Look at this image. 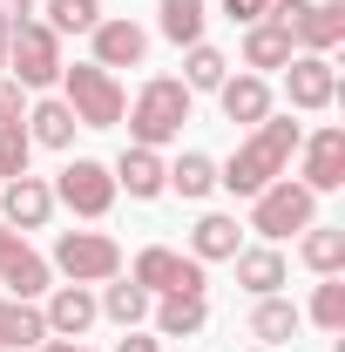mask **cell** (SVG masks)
I'll return each instance as SVG.
<instances>
[{"label":"cell","mask_w":345,"mask_h":352,"mask_svg":"<svg viewBox=\"0 0 345 352\" xmlns=\"http://www.w3.org/2000/svg\"><path fill=\"white\" fill-rule=\"evenodd\" d=\"M230 264H237V285H244L251 298H271V292L285 285V251H278V244H258V251H237Z\"/></svg>","instance_id":"cell-22"},{"label":"cell","mask_w":345,"mask_h":352,"mask_svg":"<svg viewBox=\"0 0 345 352\" xmlns=\"http://www.w3.org/2000/svg\"><path fill=\"white\" fill-rule=\"evenodd\" d=\"M7 34H14V28H7V21H0V68H7Z\"/></svg>","instance_id":"cell-39"},{"label":"cell","mask_w":345,"mask_h":352,"mask_svg":"<svg viewBox=\"0 0 345 352\" xmlns=\"http://www.w3.org/2000/svg\"><path fill=\"white\" fill-rule=\"evenodd\" d=\"M190 102H197V95L176 82V75H156V82H142L135 109H122V116H129L135 149H163V142H176V135H183V122H190Z\"/></svg>","instance_id":"cell-2"},{"label":"cell","mask_w":345,"mask_h":352,"mask_svg":"<svg viewBox=\"0 0 345 352\" xmlns=\"http://www.w3.org/2000/svg\"><path fill=\"white\" fill-rule=\"evenodd\" d=\"M47 217H54V190H47L41 176H14L0 190V223H14L21 237L27 230H47Z\"/></svg>","instance_id":"cell-12"},{"label":"cell","mask_w":345,"mask_h":352,"mask_svg":"<svg viewBox=\"0 0 345 352\" xmlns=\"http://www.w3.org/2000/svg\"><path fill=\"white\" fill-rule=\"evenodd\" d=\"M115 190H129L135 204H149V197H163V190H170V163H163V149H122V163H115Z\"/></svg>","instance_id":"cell-14"},{"label":"cell","mask_w":345,"mask_h":352,"mask_svg":"<svg viewBox=\"0 0 345 352\" xmlns=\"http://www.w3.org/2000/svg\"><path fill=\"white\" fill-rule=\"evenodd\" d=\"M149 311H156V339H197L210 325V305L190 298V292H170V298H156Z\"/></svg>","instance_id":"cell-17"},{"label":"cell","mask_w":345,"mask_h":352,"mask_svg":"<svg viewBox=\"0 0 345 352\" xmlns=\"http://www.w3.org/2000/svg\"><path fill=\"white\" fill-rule=\"evenodd\" d=\"M298 47H291V34L285 28H271V21H251L244 28V68H285Z\"/></svg>","instance_id":"cell-26"},{"label":"cell","mask_w":345,"mask_h":352,"mask_svg":"<svg viewBox=\"0 0 345 352\" xmlns=\"http://www.w3.org/2000/svg\"><path fill=\"white\" fill-rule=\"evenodd\" d=\"M223 75H230L223 47H210V41L183 47V88H190V95H197V88H223Z\"/></svg>","instance_id":"cell-29"},{"label":"cell","mask_w":345,"mask_h":352,"mask_svg":"<svg viewBox=\"0 0 345 352\" xmlns=\"http://www.w3.org/2000/svg\"><path fill=\"white\" fill-rule=\"evenodd\" d=\"M115 352H163V339H156V332H122Z\"/></svg>","instance_id":"cell-35"},{"label":"cell","mask_w":345,"mask_h":352,"mask_svg":"<svg viewBox=\"0 0 345 352\" xmlns=\"http://www.w3.org/2000/svg\"><path fill=\"white\" fill-rule=\"evenodd\" d=\"M237 251H244V230H237V217H223V210L197 217V230H190V258H197V264L237 258Z\"/></svg>","instance_id":"cell-18"},{"label":"cell","mask_w":345,"mask_h":352,"mask_svg":"<svg viewBox=\"0 0 345 352\" xmlns=\"http://www.w3.org/2000/svg\"><path fill=\"white\" fill-rule=\"evenodd\" d=\"M102 0H47V28L54 34H95Z\"/></svg>","instance_id":"cell-31"},{"label":"cell","mask_w":345,"mask_h":352,"mask_svg":"<svg viewBox=\"0 0 345 352\" xmlns=\"http://www.w3.org/2000/svg\"><path fill=\"white\" fill-rule=\"evenodd\" d=\"M27 156H34V142H27V122H0V183L27 176Z\"/></svg>","instance_id":"cell-32"},{"label":"cell","mask_w":345,"mask_h":352,"mask_svg":"<svg viewBox=\"0 0 345 352\" xmlns=\"http://www.w3.org/2000/svg\"><path fill=\"white\" fill-rule=\"evenodd\" d=\"M41 318H47V339H82L88 325L102 318V305H95V292H88V285H54Z\"/></svg>","instance_id":"cell-13"},{"label":"cell","mask_w":345,"mask_h":352,"mask_svg":"<svg viewBox=\"0 0 345 352\" xmlns=\"http://www.w3.org/2000/svg\"><path fill=\"white\" fill-rule=\"evenodd\" d=\"M304 149V170H298V183L311 190V197H325V190H339L345 183V129L339 122H325V129H311L298 142Z\"/></svg>","instance_id":"cell-10"},{"label":"cell","mask_w":345,"mask_h":352,"mask_svg":"<svg viewBox=\"0 0 345 352\" xmlns=\"http://www.w3.org/2000/svg\"><path fill=\"white\" fill-rule=\"evenodd\" d=\"M61 34L47 28V21H21L14 34H7V75L21 88H47V82H61Z\"/></svg>","instance_id":"cell-6"},{"label":"cell","mask_w":345,"mask_h":352,"mask_svg":"<svg viewBox=\"0 0 345 352\" xmlns=\"http://www.w3.org/2000/svg\"><path fill=\"white\" fill-rule=\"evenodd\" d=\"M75 129H82V122H75V109H68L61 95H47V102L27 109V142H41V149H68Z\"/></svg>","instance_id":"cell-21"},{"label":"cell","mask_w":345,"mask_h":352,"mask_svg":"<svg viewBox=\"0 0 345 352\" xmlns=\"http://www.w3.org/2000/svg\"><path fill=\"white\" fill-rule=\"evenodd\" d=\"M129 278L149 292V298H170V292H190V298H203V264L170 251V244H149V251H135Z\"/></svg>","instance_id":"cell-8"},{"label":"cell","mask_w":345,"mask_h":352,"mask_svg":"<svg viewBox=\"0 0 345 352\" xmlns=\"http://www.w3.org/2000/svg\"><path fill=\"white\" fill-rule=\"evenodd\" d=\"M170 190H176V197H190V204L210 197V190H216V163L203 156V149H183V156L170 163Z\"/></svg>","instance_id":"cell-28"},{"label":"cell","mask_w":345,"mask_h":352,"mask_svg":"<svg viewBox=\"0 0 345 352\" xmlns=\"http://www.w3.org/2000/svg\"><path fill=\"white\" fill-rule=\"evenodd\" d=\"M34 352H88V346H82V339H41Z\"/></svg>","instance_id":"cell-38"},{"label":"cell","mask_w":345,"mask_h":352,"mask_svg":"<svg viewBox=\"0 0 345 352\" xmlns=\"http://www.w3.org/2000/svg\"><path fill=\"white\" fill-rule=\"evenodd\" d=\"M47 339V318L41 305H27V298H0V352H27Z\"/></svg>","instance_id":"cell-20"},{"label":"cell","mask_w":345,"mask_h":352,"mask_svg":"<svg viewBox=\"0 0 345 352\" xmlns=\"http://www.w3.org/2000/svg\"><path fill=\"white\" fill-rule=\"evenodd\" d=\"M285 95H291V109H332L339 102V68H332V54H291L285 61Z\"/></svg>","instance_id":"cell-9"},{"label":"cell","mask_w":345,"mask_h":352,"mask_svg":"<svg viewBox=\"0 0 345 352\" xmlns=\"http://www.w3.org/2000/svg\"><path fill=\"white\" fill-rule=\"evenodd\" d=\"M298 325H304V311L291 305V298H278V292H271V298H258V311H251V339H258V346H285V339H298Z\"/></svg>","instance_id":"cell-23"},{"label":"cell","mask_w":345,"mask_h":352,"mask_svg":"<svg viewBox=\"0 0 345 352\" xmlns=\"http://www.w3.org/2000/svg\"><path fill=\"white\" fill-rule=\"evenodd\" d=\"M304 318H311L318 332H345V278H325V285L311 292V305H304Z\"/></svg>","instance_id":"cell-30"},{"label":"cell","mask_w":345,"mask_h":352,"mask_svg":"<svg viewBox=\"0 0 345 352\" xmlns=\"http://www.w3.org/2000/svg\"><path fill=\"white\" fill-rule=\"evenodd\" d=\"M0 21H7V28H21V21H34V0H0Z\"/></svg>","instance_id":"cell-36"},{"label":"cell","mask_w":345,"mask_h":352,"mask_svg":"<svg viewBox=\"0 0 345 352\" xmlns=\"http://www.w3.org/2000/svg\"><path fill=\"white\" fill-rule=\"evenodd\" d=\"M203 21H210V0H163V41L197 47L203 41Z\"/></svg>","instance_id":"cell-27"},{"label":"cell","mask_w":345,"mask_h":352,"mask_svg":"<svg viewBox=\"0 0 345 352\" xmlns=\"http://www.w3.org/2000/svg\"><path fill=\"white\" fill-rule=\"evenodd\" d=\"M216 102H223V122H237V129H258L264 116H271V82H264V75H223Z\"/></svg>","instance_id":"cell-16"},{"label":"cell","mask_w":345,"mask_h":352,"mask_svg":"<svg viewBox=\"0 0 345 352\" xmlns=\"http://www.w3.org/2000/svg\"><path fill=\"white\" fill-rule=\"evenodd\" d=\"M88 41H95V68H109V75L115 68H142V54H149V34L135 28L129 14H102Z\"/></svg>","instance_id":"cell-11"},{"label":"cell","mask_w":345,"mask_h":352,"mask_svg":"<svg viewBox=\"0 0 345 352\" xmlns=\"http://www.w3.org/2000/svg\"><path fill=\"white\" fill-rule=\"evenodd\" d=\"M54 271L68 285H109L122 271V244L109 230H61L54 237Z\"/></svg>","instance_id":"cell-5"},{"label":"cell","mask_w":345,"mask_h":352,"mask_svg":"<svg viewBox=\"0 0 345 352\" xmlns=\"http://www.w3.org/2000/svg\"><path fill=\"white\" fill-rule=\"evenodd\" d=\"M339 41H345V0H311L291 28V47L298 54H332Z\"/></svg>","instance_id":"cell-15"},{"label":"cell","mask_w":345,"mask_h":352,"mask_svg":"<svg viewBox=\"0 0 345 352\" xmlns=\"http://www.w3.org/2000/svg\"><path fill=\"white\" fill-rule=\"evenodd\" d=\"M298 142H304V129L291 122V116H264L258 129L237 142V156H230V163L216 170V183H223L230 197H258L264 183H278V176L291 170Z\"/></svg>","instance_id":"cell-1"},{"label":"cell","mask_w":345,"mask_h":352,"mask_svg":"<svg viewBox=\"0 0 345 352\" xmlns=\"http://www.w3.org/2000/svg\"><path fill=\"white\" fill-rule=\"evenodd\" d=\"M251 352H271V346H251Z\"/></svg>","instance_id":"cell-40"},{"label":"cell","mask_w":345,"mask_h":352,"mask_svg":"<svg viewBox=\"0 0 345 352\" xmlns=\"http://www.w3.org/2000/svg\"><path fill=\"white\" fill-rule=\"evenodd\" d=\"M264 7H271V0H223V14H230L237 28H251V21H264Z\"/></svg>","instance_id":"cell-34"},{"label":"cell","mask_w":345,"mask_h":352,"mask_svg":"<svg viewBox=\"0 0 345 352\" xmlns=\"http://www.w3.org/2000/svg\"><path fill=\"white\" fill-rule=\"evenodd\" d=\"M14 251H21V230H14V223H0V264L14 258Z\"/></svg>","instance_id":"cell-37"},{"label":"cell","mask_w":345,"mask_h":352,"mask_svg":"<svg viewBox=\"0 0 345 352\" xmlns=\"http://www.w3.org/2000/svg\"><path fill=\"white\" fill-rule=\"evenodd\" d=\"M54 190V204H68L75 217H109V204H115V176H109V163H95V156H75V163H61V176L47 183Z\"/></svg>","instance_id":"cell-7"},{"label":"cell","mask_w":345,"mask_h":352,"mask_svg":"<svg viewBox=\"0 0 345 352\" xmlns=\"http://www.w3.org/2000/svg\"><path fill=\"white\" fill-rule=\"evenodd\" d=\"M47 278H54V264H47L41 251H27V244H21V251H14V258L0 264V285H7V298H27V305H34V298H41V292H54V285H47Z\"/></svg>","instance_id":"cell-19"},{"label":"cell","mask_w":345,"mask_h":352,"mask_svg":"<svg viewBox=\"0 0 345 352\" xmlns=\"http://www.w3.org/2000/svg\"><path fill=\"white\" fill-rule=\"evenodd\" d=\"M61 102L75 109V122L82 129H115L122 122V82L109 75V68H95V61H75V68H61Z\"/></svg>","instance_id":"cell-3"},{"label":"cell","mask_w":345,"mask_h":352,"mask_svg":"<svg viewBox=\"0 0 345 352\" xmlns=\"http://www.w3.org/2000/svg\"><path fill=\"white\" fill-rule=\"evenodd\" d=\"M298 258L318 271V278H339L345 271V223H311L298 237Z\"/></svg>","instance_id":"cell-25"},{"label":"cell","mask_w":345,"mask_h":352,"mask_svg":"<svg viewBox=\"0 0 345 352\" xmlns=\"http://www.w3.org/2000/svg\"><path fill=\"white\" fill-rule=\"evenodd\" d=\"M318 223V197L304 190V183H291V176H278V183H264L258 197H251V230L258 237H291V230H311Z\"/></svg>","instance_id":"cell-4"},{"label":"cell","mask_w":345,"mask_h":352,"mask_svg":"<svg viewBox=\"0 0 345 352\" xmlns=\"http://www.w3.org/2000/svg\"><path fill=\"white\" fill-rule=\"evenodd\" d=\"M95 305H102V318H115V325H122V332H135V325H142V318H149V305H156V298H149V292H142V285H135V278H109V285H102V298H95Z\"/></svg>","instance_id":"cell-24"},{"label":"cell","mask_w":345,"mask_h":352,"mask_svg":"<svg viewBox=\"0 0 345 352\" xmlns=\"http://www.w3.org/2000/svg\"><path fill=\"white\" fill-rule=\"evenodd\" d=\"M21 116H27V88L14 75H0V122H21Z\"/></svg>","instance_id":"cell-33"}]
</instances>
